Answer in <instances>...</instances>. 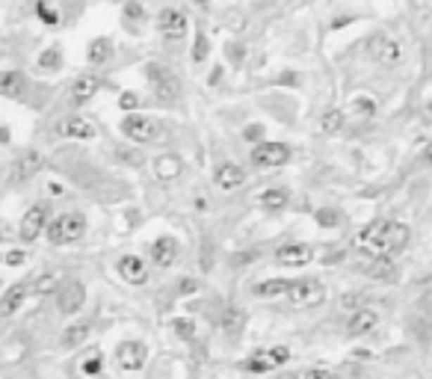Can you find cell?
Returning <instances> with one entry per match:
<instances>
[{
    "label": "cell",
    "instance_id": "9",
    "mask_svg": "<svg viewBox=\"0 0 432 379\" xmlns=\"http://www.w3.org/2000/svg\"><path fill=\"white\" fill-rule=\"evenodd\" d=\"M157 30H160L166 39L178 41V39H184L186 33H190V21H186L184 9L169 6V9H163L160 15H157Z\"/></svg>",
    "mask_w": 432,
    "mask_h": 379
},
{
    "label": "cell",
    "instance_id": "36",
    "mask_svg": "<svg viewBox=\"0 0 432 379\" xmlns=\"http://www.w3.org/2000/svg\"><path fill=\"white\" fill-rule=\"evenodd\" d=\"M172 329L178 332V338L193 341V335H196V323H193V320H186V317H178V320H172Z\"/></svg>",
    "mask_w": 432,
    "mask_h": 379
},
{
    "label": "cell",
    "instance_id": "2",
    "mask_svg": "<svg viewBox=\"0 0 432 379\" xmlns=\"http://www.w3.org/2000/svg\"><path fill=\"white\" fill-rule=\"evenodd\" d=\"M83 234H86L83 210H65V214H56L48 222V229H45V237H48L51 246H71V243H77Z\"/></svg>",
    "mask_w": 432,
    "mask_h": 379
},
{
    "label": "cell",
    "instance_id": "28",
    "mask_svg": "<svg viewBox=\"0 0 432 379\" xmlns=\"http://www.w3.org/2000/svg\"><path fill=\"white\" fill-rule=\"evenodd\" d=\"M343 124H347V116H343V110H326L323 119H320V128H323V134H329V136L341 134Z\"/></svg>",
    "mask_w": 432,
    "mask_h": 379
},
{
    "label": "cell",
    "instance_id": "14",
    "mask_svg": "<svg viewBox=\"0 0 432 379\" xmlns=\"http://www.w3.org/2000/svg\"><path fill=\"white\" fill-rule=\"evenodd\" d=\"M370 57L379 60L382 65H397L402 60V48L397 39H388V36H376L370 41Z\"/></svg>",
    "mask_w": 432,
    "mask_h": 379
},
{
    "label": "cell",
    "instance_id": "3",
    "mask_svg": "<svg viewBox=\"0 0 432 379\" xmlns=\"http://www.w3.org/2000/svg\"><path fill=\"white\" fill-rule=\"evenodd\" d=\"M146 75H148V83H151V89H154V95H157V101L175 104L178 98H181V80L172 75L169 68L157 65V63H148V65H146Z\"/></svg>",
    "mask_w": 432,
    "mask_h": 379
},
{
    "label": "cell",
    "instance_id": "19",
    "mask_svg": "<svg viewBox=\"0 0 432 379\" xmlns=\"http://www.w3.org/2000/svg\"><path fill=\"white\" fill-rule=\"evenodd\" d=\"M154 175L160 181H178L184 175V160L178 154H160V158L154 160Z\"/></svg>",
    "mask_w": 432,
    "mask_h": 379
},
{
    "label": "cell",
    "instance_id": "8",
    "mask_svg": "<svg viewBox=\"0 0 432 379\" xmlns=\"http://www.w3.org/2000/svg\"><path fill=\"white\" fill-rule=\"evenodd\" d=\"M116 361H119V368L127 371V373H136L146 368V361H148V347L142 344V341H122L116 347Z\"/></svg>",
    "mask_w": 432,
    "mask_h": 379
},
{
    "label": "cell",
    "instance_id": "29",
    "mask_svg": "<svg viewBox=\"0 0 432 379\" xmlns=\"http://www.w3.org/2000/svg\"><path fill=\"white\" fill-rule=\"evenodd\" d=\"M104 371V356H101V349H92V353H86L83 361H80V373L83 376H98Z\"/></svg>",
    "mask_w": 432,
    "mask_h": 379
},
{
    "label": "cell",
    "instance_id": "47",
    "mask_svg": "<svg viewBox=\"0 0 432 379\" xmlns=\"http://www.w3.org/2000/svg\"><path fill=\"white\" fill-rule=\"evenodd\" d=\"M220 77H222V68H213V75H210V86H216V83H220Z\"/></svg>",
    "mask_w": 432,
    "mask_h": 379
},
{
    "label": "cell",
    "instance_id": "37",
    "mask_svg": "<svg viewBox=\"0 0 432 379\" xmlns=\"http://www.w3.org/2000/svg\"><path fill=\"white\" fill-rule=\"evenodd\" d=\"M208 53H210V45H208V36L196 30V48H193V63H205L208 60Z\"/></svg>",
    "mask_w": 432,
    "mask_h": 379
},
{
    "label": "cell",
    "instance_id": "41",
    "mask_svg": "<svg viewBox=\"0 0 432 379\" xmlns=\"http://www.w3.org/2000/svg\"><path fill=\"white\" fill-rule=\"evenodd\" d=\"M299 379H338L332 371H326V368H311V371H305Z\"/></svg>",
    "mask_w": 432,
    "mask_h": 379
},
{
    "label": "cell",
    "instance_id": "39",
    "mask_svg": "<svg viewBox=\"0 0 432 379\" xmlns=\"http://www.w3.org/2000/svg\"><path fill=\"white\" fill-rule=\"evenodd\" d=\"M267 359L272 361V368H281V364L291 361V349L287 347H272V349H267Z\"/></svg>",
    "mask_w": 432,
    "mask_h": 379
},
{
    "label": "cell",
    "instance_id": "12",
    "mask_svg": "<svg viewBox=\"0 0 432 379\" xmlns=\"http://www.w3.org/2000/svg\"><path fill=\"white\" fill-rule=\"evenodd\" d=\"M98 89H101V77L95 75V72H86V75H80V77H75V83H71V104L75 107H83V104H89L92 98L98 95Z\"/></svg>",
    "mask_w": 432,
    "mask_h": 379
},
{
    "label": "cell",
    "instance_id": "52",
    "mask_svg": "<svg viewBox=\"0 0 432 379\" xmlns=\"http://www.w3.org/2000/svg\"><path fill=\"white\" fill-rule=\"evenodd\" d=\"M0 261H4V258H0Z\"/></svg>",
    "mask_w": 432,
    "mask_h": 379
},
{
    "label": "cell",
    "instance_id": "18",
    "mask_svg": "<svg viewBox=\"0 0 432 379\" xmlns=\"http://www.w3.org/2000/svg\"><path fill=\"white\" fill-rule=\"evenodd\" d=\"M213 181L220 190H237L243 181H246V172H243L237 163H222V166H216Z\"/></svg>",
    "mask_w": 432,
    "mask_h": 379
},
{
    "label": "cell",
    "instance_id": "50",
    "mask_svg": "<svg viewBox=\"0 0 432 379\" xmlns=\"http://www.w3.org/2000/svg\"><path fill=\"white\" fill-rule=\"evenodd\" d=\"M284 379H299V376H284Z\"/></svg>",
    "mask_w": 432,
    "mask_h": 379
},
{
    "label": "cell",
    "instance_id": "32",
    "mask_svg": "<svg viewBox=\"0 0 432 379\" xmlns=\"http://www.w3.org/2000/svg\"><path fill=\"white\" fill-rule=\"evenodd\" d=\"M56 288H60V278H56L53 273H45L30 285V293H36V297H48V293H53Z\"/></svg>",
    "mask_w": 432,
    "mask_h": 379
},
{
    "label": "cell",
    "instance_id": "16",
    "mask_svg": "<svg viewBox=\"0 0 432 379\" xmlns=\"http://www.w3.org/2000/svg\"><path fill=\"white\" fill-rule=\"evenodd\" d=\"M56 134L65 136V139H92L95 136V124L89 119H83V116H68V119L60 122Z\"/></svg>",
    "mask_w": 432,
    "mask_h": 379
},
{
    "label": "cell",
    "instance_id": "21",
    "mask_svg": "<svg viewBox=\"0 0 432 379\" xmlns=\"http://www.w3.org/2000/svg\"><path fill=\"white\" fill-rule=\"evenodd\" d=\"M379 326V311L376 308H355V314L350 320V335H367Z\"/></svg>",
    "mask_w": 432,
    "mask_h": 379
},
{
    "label": "cell",
    "instance_id": "27",
    "mask_svg": "<svg viewBox=\"0 0 432 379\" xmlns=\"http://www.w3.org/2000/svg\"><path fill=\"white\" fill-rule=\"evenodd\" d=\"M287 290H291V278H267V282L252 288L255 297H281Z\"/></svg>",
    "mask_w": 432,
    "mask_h": 379
},
{
    "label": "cell",
    "instance_id": "7",
    "mask_svg": "<svg viewBox=\"0 0 432 379\" xmlns=\"http://www.w3.org/2000/svg\"><path fill=\"white\" fill-rule=\"evenodd\" d=\"M287 158H291V148L284 143H264L261 139L252 148V166H258V169H279L287 163Z\"/></svg>",
    "mask_w": 432,
    "mask_h": 379
},
{
    "label": "cell",
    "instance_id": "33",
    "mask_svg": "<svg viewBox=\"0 0 432 379\" xmlns=\"http://www.w3.org/2000/svg\"><path fill=\"white\" fill-rule=\"evenodd\" d=\"M314 219H317V226H320V229H338L341 226V214L335 207H320L314 214Z\"/></svg>",
    "mask_w": 432,
    "mask_h": 379
},
{
    "label": "cell",
    "instance_id": "1",
    "mask_svg": "<svg viewBox=\"0 0 432 379\" xmlns=\"http://www.w3.org/2000/svg\"><path fill=\"white\" fill-rule=\"evenodd\" d=\"M412 229L400 219H373L355 234L352 246L362 252L364 258H394L397 252L409 246Z\"/></svg>",
    "mask_w": 432,
    "mask_h": 379
},
{
    "label": "cell",
    "instance_id": "38",
    "mask_svg": "<svg viewBox=\"0 0 432 379\" xmlns=\"http://www.w3.org/2000/svg\"><path fill=\"white\" fill-rule=\"evenodd\" d=\"M225 329H228V332H240V329H243V314L237 311L234 305L225 308Z\"/></svg>",
    "mask_w": 432,
    "mask_h": 379
},
{
    "label": "cell",
    "instance_id": "23",
    "mask_svg": "<svg viewBox=\"0 0 432 379\" xmlns=\"http://www.w3.org/2000/svg\"><path fill=\"white\" fill-rule=\"evenodd\" d=\"M113 41L107 36H98L89 41V48H86V60H89V65H107L113 60Z\"/></svg>",
    "mask_w": 432,
    "mask_h": 379
},
{
    "label": "cell",
    "instance_id": "4",
    "mask_svg": "<svg viewBox=\"0 0 432 379\" xmlns=\"http://www.w3.org/2000/svg\"><path fill=\"white\" fill-rule=\"evenodd\" d=\"M284 297L296 308H317L326 300V288L320 278H296V282H291V290Z\"/></svg>",
    "mask_w": 432,
    "mask_h": 379
},
{
    "label": "cell",
    "instance_id": "49",
    "mask_svg": "<svg viewBox=\"0 0 432 379\" xmlns=\"http://www.w3.org/2000/svg\"><path fill=\"white\" fill-rule=\"evenodd\" d=\"M426 163L432 166V143H429V148H426Z\"/></svg>",
    "mask_w": 432,
    "mask_h": 379
},
{
    "label": "cell",
    "instance_id": "43",
    "mask_svg": "<svg viewBox=\"0 0 432 379\" xmlns=\"http://www.w3.org/2000/svg\"><path fill=\"white\" fill-rule=\"evenodd\" d=\"M4 261H6L9 266H21V264H24V252H18V249H15V252H9V255H6Z\"/></svg>",
    "mask_w": 432,
    "mask_h": 379
},
{
    "label": "cell",
    "instance_id": "11",
    "mask_svg": "<svg viewBox=\"0 0 432 379\" xmlns=\"http://www.w3.org/2000/svg\"><path fill=\"white\" fill-rule=\"evenodd\" d=\"M311 261H314V249L308 243H299V240L296 243H284L276 252V264L291 266V270H299V266H305Z\"/></svg>",
    "mask_w": 432,
    "mask_h": 379
},
{
    "label": "cell",
    "instance_id": "48",
    "mask_svg": "<svg viewBox=\"0 0 432 379\" xmlns=\"http://www.w3.org/2000/svg\"><path fill=\"white\" fill-rule=\"evenodd\" d=\"M246 136H249V139H258V136H261V128H249Z\"/></svg>",
    "mask_w": 432,
    "mask_h": 379
},
{
    "label": "cell",
    "instance_id": "17",
    "mask_svg": "<svg viewBox=\"0 0 432 379\" xmlns=\"http://www.w3.org/2000/svg\"><path fill=\"white\" fill-rule=\"evenodd\" d=\"M30 297V285L27 282H18V285H12L4 297H0V317H12L18 311V308L24 305V300Z\"/></svg>",
    "mask_w": 432,
    "mask_h": 379
},
{
    "label": "cell",
    "instance_id": "35",
    "mask_svg": "<svg viewBox=\"0 0 432 379\" xmlns=\"http://www.w3.org/2000/svg\"><path fill=\"white\" fill-rule=\"evenodd\" d=\"M36 15L45 21L48 27H56V24H60V15H56L53 6H48V0H39V4H36Z\"/></svg>",
    "mask_w": 432,
    "mask_h": 379
},
{
    "label": "cell",
    "instance_id": "6",
    "mask_svg": "<svg viewBox=\"0 0 432 379\" xmlns=\"http://www.w3.org/2000/svg\"><path fill=\"white\" fill-rule=\"evenodd\" d=\"M48 222H51V207L45 202H36V205L27 207V214L21 217V222H18V237H21L24 243H36L39 237L45 234Z\"/></svg>",
    "mask_w": 432,
    "mask_h": 379
},
{
    "label": "cell",
    "instance_id": "10",
    "mask_svg": "<svg viewBox=\"0 0 432 379\" xmlns=\"http://www.w3.org/2000/svg\"><path fill=\"white\" fill-rule=\"evenodd\" d=\"M83 302H86V288H83V282H77V278H68V282H63L60 288H56V305H60L63 314L80 311Z\"/></svg>",
    "mask_w": 432,
    "mask_h": 379
},
{
    "label": "cell",
    "instance_id": "26",
    "mask_svg": "<svg viewBox=\"0 0 432 379\" xmlns=\"http://www.w3.org/2000/svg\"><path fill=\"white\" fill-rule=\"evenodd\" d=\"M287 190H281V187H272V190H264V195H261V207L267 210V214H279V210H284L287 207Z\"/></svg>",
    "mask_w": 432,
    "mask_h": 379
},
{
    "label": "cell",
    "instance_id": "45",
    "mask_svg": "<svg viewBox=\"0 0 432 379\" xmlns=\"http://www.w3.org/2000/svg\"><path fill=\"white\" fill-rule=\"evenodd\" d=\"M48 190H51V195H65V187L60 184V181H51Z\"/></svg>",
    "mask_w": 432,
    "mask_h": 379
},
{
    "label": "cell",
    "instance_id": "44",
    "mask_svg": "<svg viewBox=\"0 0 432 379\" xmlns=\"http://www.w3.org/2000/svg\"><path fill=\"white\" fill-rule=\"evenodd\" d=\"M125 15H127V18H142L146 12H142L139 4H127V6H125Z\"/></svg>",
    "mask_w": 432,
    "mask_h": 379
},
{
    "label": "cell",
    "instance_id": "46",
    "mask_svg": "<svg viewBox=\"0 0 432 379\" xmlns=\"http://www.w3.org/2000/svg\"><path fill=\"white\" fill-rule=\"evenodd\" d=\"M424 122H432V98L424 104Z\"/></svg>",
    "mask_w": 432,
    "mask_h": 379
},
{
    "label": "cell",
    "instance_id": "15",
    "mask_svg": "<svg viewBox=\"0 0 432 379\" xmlns=\"http://www.w3.org/2000/svg\"><path fill=\"white\" fill-rule=\"evenodd\" d=\"M178 255H181V246H178L175 237L163 234V237H157V240L151 243V261L157 266H172L178 261Z\"/></svg>",
    "mask_w": 432,
    "mask_h": 379
},
{
    "label": "cell",
    "instance_id": "34",
    "mask_svg": "<svg viewBox=\"0 0 432 379\" xmlns=\"http://www.w3.org/2000/svg\"><path fill=\"white\" fill-rule=\"evenodd\" d=\"M86 335H89V326H83V323H77V326H68L65 335H63V344L71 349V347H77Z\"/></svg>",
    "mask_w": 432,
    "mask_h": 379
},
{
    "label": "cell",
    "instance_id": "25",
    "mask_svg": "<svg viewBox=\"0 0 432 379\" xmlns=\"http://www.w3.org/2000/svg\"><path fill=\"white\" fill-rule=\"evenodd\" d=\"M39 72H45V75H56V72H63V51L60 45H51L39 53Z\"/></svg>",
    "mask_w": 432,
    "mask_h": 379
},
{
    "label": "cell",
    "instance_id": "51",
    "mask_svg": "<svg viewBox=\"0 0 432 379\" xmlns=\"http://www.w3.org/2000/svg\"><path fill=\"white\" fill-rule=\"evenodd\" d=\"M0 240H4V234H0Z\"/></svg>",
    "mask_w": 432,
    "mask_h": 379
},
{
    "label": "cell",
    "instance_id": "20",
    "mask_svg": "<svg viewBox=\"0 0 432 379\" xmlns=\"http://www.w3.org/2000/svg\"><path fill=\"white\" fill-rule=\"evenodd\" d=\"M24 92H27V77L18 68L0 72V98H21Z\"/></svg>",
    "mask_w": 432,
    "mask_h": 379
},
{
    "label": "cell",
    "instance_id": "30",
    "mask_svg": "<svg viewBox=\"0 0 432 379\" xmlns=\"http://www.w3.org/2000/svg\"><path fill=\"white\" fill-rule=\"evenodd\" d=\"M243 371H249V373H267V371H276V368H272V361L267 359V349H261V353H252L246 361H243Z\"/></svg>",
    "mask_w": 432,
    "mask_h": 379
},
{
    "label": "cell",
    "instance_id": "24",
    "mask_svg": "<svg viewBox=\"0 0 432 379\" xmlns=\"http://www.w3.org/2000/svg\"><path fill=\"white\" fill-rule=\"evenodd\" d=\"M39 169H42V158H39L36 151H24L21 158L15 160V178L18 181H30Z\"/></svg>",
    "mask_w": 432,
    "mask_h": 379
},
{
    "label": "cell",
    "instance_id": "31",
    "mask_svg": "<svg viewBox=\"0 0 432 379\" xmlns=\"http://www.w3.org/2000/svg\"><path fill=\"white\" fill-rule=\"evenodd\" d=\"M350 110H352V116L362 119V122H370L373 116H376V104H373L370 98H364V95H358L355 101L350 104Z\"/></svg>",
    "mask_w": 432,
    "mask_h": 379
},
{
    "label": "cell",
    "instance_id": "22",
    "mask_svg": "<svg viewBox=\"0 0 432 379\" xmlns=\"http://www.w3.org/2000/svg\"><path fill=\"white\" fill-rule=\"evenodd\" d=\"M364 273L376 282H394L397 278V264L394 258H367L364 261Z\"/></svg>",
    "mask_w": 432,
    "mask_h": 379
},
{
    "label": "cell",
    "instance_id": "40",
    "mask_svg": "<svg viewBox=\"0 0 432 379\" xmlns=\"http://www.w3.org/2000/svg\"><path fill=\"white\" fill-rule=\"evenodd\" d=\"M119 107L122 110H136L139 107V95L136 92H122L119 95Z\"/></svg>",
    "mask_w": 432,
    "mask_h": 379
},
{
    "label": "cell",
    "instance_id": "5",
    "mask_svg": "<svg viewBox=\"0 0 432 379\" xmlns=\"http://www.w3.org/2000/svg\"><path fill=\"white\" fill-rule=\"evenodd\" d=\"M122 134L127 139H134V143H154V139L163 134V124H160V119H154V116L131 113V116L122 119Z\"/></svg>",
    "mask_w": 432,
    "mask_h": 379
},
{
    "label": "cell",
    "instance_id": "42",
    "mask_svg": "<svg viewBox=\"0 0 432 379\" xmlns=\"http://www.w3.org/2000/svg\"><path fill=\"white\" fill-rule=\"evenodd\" d=\"M178 285H181V288H178L181 293H196V290H198V282H196V278H181Z\"/></svg>",
    "mask_w": 432,
    "mask_h": 379
},
{
    "label": "cell",
    "instance_id": "13",
    "mask_svg": "<svg viewBox=\"0 0 432 379\" xmlns=\"http://www.w3.org/2000/svg\"><path fill=\"white\" fill-rule=\"evenodd\" d=\"M119 276L125 278L127 285H134V288L146 285L148 282V264H146V258H139V255H122L119 258Z\"/></svg>",
    "mask_w": 432,
    "mask_h": 379
}]
</instances>
